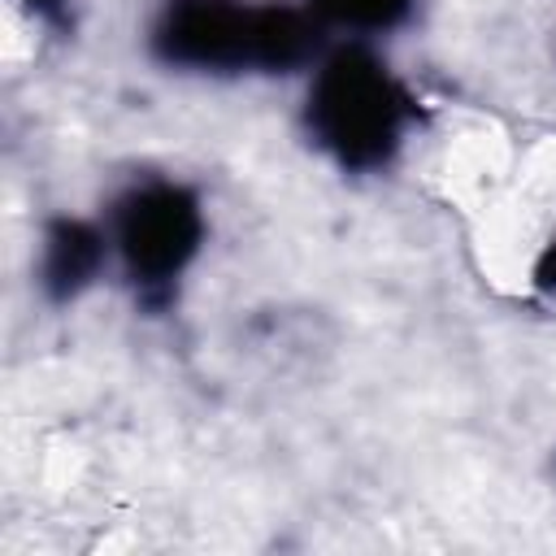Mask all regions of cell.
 <instances>
[{
  "mask_svg": "<svg viewBox=\"0 0 556 556\" xmlns=\"http://www.w3.org/2000/svg\"><path fill=\"white\" fill-rule=\"evenodd\" d=\"M113 235H117V252H122L130 278L148 295H156L195 256L204 222H200V204L187 187L148 182V187H135L117 204Z\"/></svg>",
  "mask_w": 556,
  "mask_h": 556,
  "instance_id": "cell-3",
  "label": "cell"
},
{
  "mask_svg": "<svg viewBox=\"0 0 556 556\" xmlns=\"http://www.w3.org/2000/svg\"><path fill=\"white\" fill-rule=\"evenodd\" d=\"M413 0H313V13L321 22L356 26V30H387L408 13Z\"/></svg>",
  "mask_w": 556,
  "mask_h": 556,
  "instance_id": "cell-5",
  "label": "cell"
},
{
  "mask_svg": "<svg viewBox=\"0 0 556 556\" xmlns=\"http://www.w3.org/2000/svg\"><path fill=\"white\" fill-rule=\"evenodd\" d=\"M534 282L543 291H556V243H547V252L539 256V269H534Z\"/></svg>",
  "mask_w": 556,
  "mask_h": 556,
  "instance_id": "cell-6",
  "label": "cell"
},
{
  "mask_svg": "<svg viewBox=\"0 0 556 556\" xmlns=\"http://www.w3.org/2000/svg\"><path fill=\"white\" fill-rule=\"evenodd\" d=\"M161 61L182 70H295L321 48V17L291 4L169 0L152 26Z\"/></svg>",
  "mask_w": 556,
  "mask_h": 556,
  "instance_id": "cell-1",
  "label": "cell"
},
{
  "mask_svg": "<svg viewBox=\"0 0 556 556\" xmlns=\"http://www.w3.org/2000/svg\"><path fill=\"white\" fill-rule=\"evenodd\" d=\"M104 261V239L74 217H56L43 235V287L52 300L78 295Z\"/></svg>",
  "mask_w": 556,
  "mask_h": 556,
  "instance_id": "cell-4",
  "label": "cell"
},
{
  "mask_svg": "<svg viewBox=\"0 0 556 556\" xmlns=\"http://www.w3.org/2000/svg\"><path fill=\"white\" fill-rule=\"evenodd\" d=\"M408 117V91L365 48H339L334 56H326L308 91V130L348 169L387 165Z\"/></svg>",
  "mask_w": 556,
  "mask_h": 556,
  "instance_id": "cell-2",
  "label": "cell"
},
{
  "mask_svg": "<svg viewBox=\"0 0 556 556\" xmlns=\"http://www.w3.org/2000/svg\"><path fill=\"white\" fill-rule=\"evenodd\" d=\"M35 13H43V17H61V9H65V0H26Z\"/></svg>",
  "mask_w": 556,
  "mask_h": 556,
  "instance_id": "cell-7",
  "label": "cell"
}]
</instances>
